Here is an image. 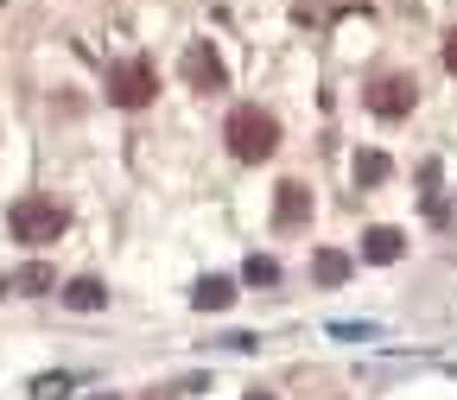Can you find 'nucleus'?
I'll list each match as a JSON object with an SVG mask.
<instances>
[{
    "mask_svg": "<svg viewBox=\"0 0 457 400\" xmlns=\"http://www.w3.org/2000/svg\"><path fill=\"white\" fill-rule=\"evenodd\" d=\"M222 140H228V153H236V159L261 165V159H273V153H279V121H273L267 108H254V102H248V108H236V114H228Z\"/></svg>",
    "mask_w": 457,
    "mask_h": 400,
    "instance_id": "nucleus-1",
    "label": "nucleus"
},
{
    "mask_svg": "<svg viewBox=\"0 0 457 400\" xmlns=\"http://www.w3.org/2000/svg\"><path fill=\"white\" fill-rule=\"evenodd\" d=\"M7 222H13V236L32 242V248H45V242L64 236V210H57L51 197H20V204L7 210Z\"/></svg>",
    "mask_w": 457,
    "mask_h": 400,
    "instance_id": "nucleus-2",
    "label": "nucleus"
},
{
    "mask_svg": "<svg viewBox=\"0 0 457 400\" xmlns=\"http://www.w3.org/2000/svg\"><path fill=\"white\" fill-rule=\"evenodd\" d=\"M153 89H159V77H153L146 57H128V64L108 71V102H114V108H146Z\"/></svg>",
    "mask_w": 457,
    "mask_h": 400,
    "instance_id": "nucleus-3",
    "label": "nucleus"
},
{
    "mask_svg": "<svg viewBox=\"0 0 457 400\" xmlns=\"http://www.w3.org/2000/svg\"><path fill=\"white\" fill-rule=\"evenodd\" d=\"M185 83L191 89H228V71H222V57L210 45H191L185 51Z\"/></svg>",
    "mask_w": 457,
    "mask_h": 400,
    "instance_id": "nucleus-4",
    "label": "nucleus"
},
{
    "mask_svg": "<svg viewBox=\"0 0 457 400\" xmlns=\"http://www.w3.org/2000/svg\"><path fill=\"white\" fill-rule=\"evenodd\" d=\"M369 108L387 114V121H400V114L413 108V77H381V83L369 89Z\"/></svg>",
    "mask_w": 457,
    "mask_h": 400,
    "instance_id": "nucleus-5",
    "label": "nucleus"
},
{
    "mask_svg": "<svg viewBox=\"0 0 457 400\" xmlns=\"http://www.w3.org/2000/svg\"><path fill=\"white\" fill-rule=\"evenodd\" d=\"M273 222H279V229H305V222H312V191H305V185H279Z\"/></svg>",
    "mask_w": 457,
    "mask_h": 400,
    "instance_id": "nucleus-6",
    "label": "nucleus"
},
{
    "mask_svg": "<svg viewBox=\"0 0 457 400\" xmlns=\"http://www.w3.org/2000/svg\"><path fill=\"white\" fill-rule=\"evenodd\" d=\"M400 242H407V236H400V229H369V236H362V261H400Z\"/></svg>",
    "mask_w": 457,
    "mask_h": 400,
    "instance_id": "nucleus-7",
    "label": "nucleus"
},
{
    "mask_svg": "<svg viewBox=\"0 0 457 400\" xmlns=\"http://www.w3.org/2000/svg\"><path fill=\"white\" fill-rule=\"evenodd\" d=\"M64 305H71V312H102V305H108L102 279H89V273H83V279H71V286H64Z\"/></svg>",
    "mask_w": 457,
    "mask_h": 400,
    "instance_id": "nucleus-8",
    "label": "nucleus"
},
{
    "mask_svg": "<svg viewBox=\"0 0 457 400\" xmlns=\"http://www.w3.org/2000/svg\"><path fill=\"white\" fill-rule=\"evenodd\" d=\"M228 299H236V286H228L222 273H210V279H197V293H191V305H197V312H222Z\"/></svg>",
    "mask_w": 457,
    "mask_h": 400,
    "instance_id": "nucleus-9",
    "label": "nucleus"
},
{
    "mask_svg": "<svg viewBox=\"0 0 457 400\" xmlns=\"http://www.w3.org/2000/svg\"><path fill=\"white\" fill-rule=\"evenodd\" d=\"M312 273H318L324 286H343V279H350V254H343V248H318V254H312Z\"/></svg>",
    "mask_w": 457,
    "mask_h": 400,
    "instance_id": "nucleus-10",
    "label": "nucleus"
},
{
    "mask_svg": "<svg viewBox=\"0 0 457 400\" xmlns=\"http://www.w3.org/2000/svg\"><path fill=\"white\" fill-rule=\"evenodd\" d=\"M13 286H20V293H51L57 273H51L45 261H32V267H20V273H13Z\"/></svg>",
    "mask_w": 457,
    "mask_h": 400,
    "instance_id": "nucleus-11",
    "label": "nucleus"
},
{
    "mask_svg": "<svg viewBox=\"0 0 457 400\" xmlns=\"http://www.w3.org/2000/svg\"><path fill=\"white\" fill-rule=\"evenodd\" d=\"M387 171H394V165H387V153H356V185H381Z\"/></svg>",
    "mask_w": 457,
    "mask_h": 400,
    "instance_id": "nucleus-12",
    "label": "nucleus"
},
{
    "mask_svg": "<svg viewBox=\"0 0 457 400\" xmlns=\"http://www.w3.org/2000/svg\"><path fill=\"white\" fill-rule=\"evenodd\" d=\"M32 394H38V400H64V394H71V375H38Z\"/></svg>",
    "mask_w": 457,
    "mask_h": 400,
    "instance_id": "nucleus-13",
    "label": "nucleus"
},
{
    "mask_svg": "<svg viewBox=\"0 0 457 400\" xmlns=\"http://www.w3.org/2000/svg\"><path fill=\"white\" fill-rule=\"evenodd\" d=\"M242 273H248V286H273V279H279V267H273L267 254H254V261H248Z\"/></svg>",
    "mask_w": 457,
    "mask_h": 400,
    "instance_id": "nucleus-14",
    "label": "nucleus"
},
{
    "mask_svg": "<svg viewBox=\"0 0 457 400\" xmlns=\"http://www.w3.org/2000/svg\"><path fill=\"white\" fill-rule=\"evenodd\" d=\"M445 71H451V77H457V32H451V38H445Z\"/></svg>",
    "mask_w": 457,
    "mask_h": 400,
    "instance_id": "nucleus-15",
    "label": "nucleus"
},
{
    "mask_svg": "<svg viewBox=\"0 0 457 400\" xmlns=\"http://www.w3.org/2000/svg\"><path fill=\"white\" fill-rule=\"evenodd\" d=\"M248 400H273V394H248Z\"/></svg>",
    "mask_w": 457,
    "mask_h": 400,
    "instance_id": "nucleus-16",
    "label": "nucleus"
},
{
    "mask_svg": "<svg viewBox=\"0 0 457 400\" xmlns=\"http://www.w3.org/2000/svg\"><path fill=\"white\" fill-rule=\"evenodd\" d=\"M0 293H7V273H0Z\"/></svg>",
    "mask_w": 457,
    "mask_h": 400,
    "instance_id": "nucleus-17",
    "label": "nucleus"
},
{
    "mask_svg": "<svg viewBox=\"0 0 457 400\" xmlns=\"http://www.w3.org/2000/svg\"><path fill=\"white\" fill-rule=\"evenodd\" d=\"M108 400H114V394H108Z\"/></svg>",
    "mask_w": 457,
    "mask_h": 400,
    "instance_id": "nucleus-18",
    "label": "nucleus"
}]
</instances>
